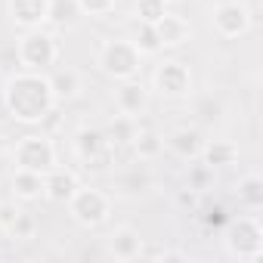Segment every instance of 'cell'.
<instances>
[{
    "label": "cell",
    "mask_w": 263,
    "mask_h": 263,
    "mask_svg": "<svg viewBox=\"0 0 263 263\" xmlns=\"http://www.w3.org/2000/svg\"><path fill=\"white\" fill-rule=\"evenodd\" d=\"M4 105H7V111L19 124H41V118L53 105H59V102H56V96H53L50 81H47L44 71L19 68L4 84Z\"/></svg>",
    "instance_id": "cell-1"
},
{
    "label": "cell",
    "mask_w": 263,
    "mask_h": 263,
    "mask_svg": "<svg viewBox=\"0 0 263 263\" xmlns=\"http://www.w3.org/2000/svg\"><path fill=\"white\" fill-rule=\"evenodd\" d=\"M99 68L115 78V81H130L140 78L143 68V53L130 44V37H111L99 47Z\"/></svg>",
    "instance_id": "cell-2"
},
{
    "label": "cell",
    "mask_w": 263,
    "mask_h": 263,
    "mask_svg": "<svg viewBox=\"0 0 263 263\" xmlns=\"http://www.w3.org/2000/svg\"><path fill=\"white\" fill-rule=\"evenodd\" d=\"M68 214L78 226L84 229H96L108 220L111 214V198L102 192V189H90V186H78V192L68 198Z\"/></svg>",
    "instance_id": "cell-3"
},
{
    "label": "cell",
    "mask_w": 263,
    "mask_h": 263,
    "mask_svg": "<svg viewBox=\"0 0 263 263\" xmlns=\"http://www.w3.org/2000/svg\"><path fill=\"white\" fill-rule=\"evenodd\" d=\"M16 50H19L22 68H28V71H47V68L56 65V59H59V44H56V37H53L50 31H44V28L25 31L22 41L16 44Z\"/></svg>",
    "instance_id": "cell-4"
},
{
    "label": "cell",
    "mask_w": 263,
    "mask_h": 263,
    "mask_svg": "<svg viewBox=\"0 0 263 263\" xmlns=\"http://www.w3.org/2000/svg\"><path fill=\"white\" fill-rule=\"evenodd\" d=\"M13 161L19 171H34V174H47L56 167V143L50 134H31L22 137L13 149Z\"/></svg>",
    "instance_id": "cell-5"
},
{
    "label": "cell",
    "mask_w": 263,
    "mask_h": 263,
    "mask_svg": "<svg viewBox=\"0 0 263 263\" xmlns=\"http://www.w3.org/2000/svg\"><path fill=\"white\" fill-rule=\"evenodd\" d=\"M226 251H229V257L251 260V263L263 257V226L257 223V217H238L229 223Z\"/></svg>",
    "instance_id": "cell-6"
},
{
    "label": "cell",
    "mask_w": 263,
    "mask_h": 263,
    "mask_svg": "<svg viewBox=\"0 0 263 263\" xmlns=\"http://www.w3.org/2000/svg\"><path fill=\"white\" fill-rule=\"evenodd\" d=\"M74 155L84 161L87 171H105L111 164V158H115V146L108 143V137L102 134V130L84 127L74 137Z\"/></svg>",
    "instance_id": "cell-7"
},
{
    "label": "cell",
    "mask_w": 263,
    "mask_h": 263,
    "mask_svg": "<svg viewBox=\"0 0 263 263\" xmlns=\"http://www.w3.org/2000/svg\"><path fill=\"white\" fill-rule=\"evenodd\" d=\"M211 25L223 41H238L251 31V10L238 0H223L211 10Z\"/></svg>",
    "instance_id": "cell-8"
},
{
    "label": "cell",
    "mask_w": 263,
    "mask_h": 263,
    "mask_svg": "<svg viewBox=\"0 0 263 263\" xmlns=\"http://www.w3.org/2000/svg\"><path fill=\"white\" fill-rule=\"evenodd\" d=\"M152 87L164 99H186L192 93V71L180 59H164L152 74Z\"/></svg>",
    "instance_id": "cell-9"
},
{
    "label": "cell",
    "mask_w": 263,
    "mask_h": 263,
    "mask_svg": "<svg viewBox=\"0 0 263 263\" xmlns=\"http://www.w3.org/2000/svg\"><path fill=\"white\" fill-rule=\"evenodd\" d=\"M115 105L121 115L127 118H140L149 111V90L143 87L140 78H130V81H121L118 93H115Z\"/></svg>",
    "instance_id": "cell-10"
},
{
    "label": "cell",
    "mask_w": 263,
    "mask_h": 263,
    "mask_svg": "<svg viewBox=\"0 0 263 263\" xmlns=\"http://www.w3.org/2000/svg\"><path fill=\"white\" fill-rule=\"evenodd\" d=\"M78 186H81V180L68 167H59L56 164L53 171L44 174V198L53 201V204H68V198L78 192Z\"/></svg>",
    "instance_id": "cell-11"
},
{
    "label": "cell",
    "mask_w": 263,
    "mask_h": 263,
    "mask_svg": "<svg viewBox=\"0 0 263 263\" xmlns=\"http://www.w3.org/2000/svg\"><path fill=\"white\" fill-rule=\"evenodd\" d=\"M7 13L19 28L31 31V28H41L47 22L50 0H7Z\"/></svg>",
    "instance_id": "cell-12"
},
{
    "label": "cell",
    "mask_w": 263,
    "mask_h": 263,
    "mask_svg": "<svg viewBox=\"0 0 263 263\" xmlns=\"http://www.w3.org/2000/svg\"><path fill=\"white\" fill-rule=\"evenodd\" d=\"M108 254L115 260H124V263L140 260L143 257V238H140V232L134 226H115L111 235H108Z\"/></svg>",
    "instance_id": "cell-13"
},
{
    "label": "cell",
    "mask_w": 263,
    "mask_h": 263,
    "mask_svg": "<svg viewBox=\"0 0 263 263\" xmlns=\"http://www.w3.org/2000/svg\"><path fill=\"white\" fill-rule=\"evenodd\" d=\"M204 143L208 140L201 137V130H195V127H180V130H174V134L167 137L171 152L180 155L183 161H198L201 152H204Z\"/></svg>",
    "instance_id": "cell-14"
},
{
    "label": "cell",
    "mask_w": 263,
    "mask_h": 263,
    "mask_svg": "<svg viewBox=\"0 0 263 263\" xmlns=\"http://www.w3.org/2000/svg\"><path fill=\"white\" fill-rule=\"evenodd\" d=\"M155 31H158L161 50H164V47H183V44L192 37V25H189L183 16H174V13H164V16L155 22Z\"/></svg>",
    "instance_id": "cell-15"
},
{
    "label": "cell",
    "mask_w": 263,
    "mask_h": 263,
    "mask_svg": "<svg viewBox=\"0 0 263 263\" xmlns=\"http://www.w3.org/2000/svg\"><path fill=\"white\" fill-rule=\"evenodd\" d=\"M127 146L137 152L140 161H152V158H158L164 152V137H158V130H152V127L137 124V130H134V137H130Z\"/></svg>",
    "instance_id": "cell-16"
},
{
    "label": "cell",
    "mask_w": 263,
    "mask_h": 263,
    "mask_svg": "<svg viewBox=\"0 0 263 263\" xmlns=\"http://www.w3.org/2000/svg\"><path fill=\"white\" fill-rule=\"evenodd\" d=\"M47 81H50V90H53V96H56V102H71L78 93H81V74L74 71V68H56L53 74H47Z\"/></svg>",
    "instance_id": "cell-17"
},
{
    "label": "cell",
    "mask_w": 263,
    "mask_h": 263,
    "mask_svg": "<svg viewBox=\"0 0 263 263\" xmlns=\"http://www.w3.org/2000/svg\"><path fill=\"white\" fill-rule=\"evenodd\" d=\"M41 195H44V174L16 167V174H13V198L16 201H37Z\"/></svg>",
    "instance_id": "cell-18"
},
{
    "label": "cell",
    "mask_w": 263,
    "mask_h": 263,
    "mask_svg": "<svg viewBox=\"0 0 263 263\" xmlns=\"http://www.w3.org/2000/svg\"><path fill=\"white\" fill-rule=\"evenodd\" d=\"M201 161L217 171V167H229L238 161V149L232 143H223V140H214V143H204V152H201Z\"/></svg>",
    "instance_id": "cell-19"
},
{
    "label": "cell",
    "mask_w": 263,
    "mask_h": 263,
    "mask_svg": "<svg viewBox=\"0 0 263 263\" xmlns=\"http://www.w3.org/2000/svg\"><path fill=\"white\" fill-rule=\"evenodd\" d=\"M130 44H134L143 56H155V53H161V41H158V31H155L152 22H140V19H137Z\"/></svg>",
    "instance_id": "cell-20"
},
{
    "label": "cell",
    "mask_w": 263,
    "mask_h": 263,
    "mask_svg": "<svg viewBox=\"0 0 263 263\" xmlns=\"http://www.w3.org/2000/svg\"><path fill=\"white\" fill-rule=\"evenodd\" d=\"M238 201L251 211H260L263 208V180L257 174H248L238 180Z\"/></svg>",
    "instance_id": "cell-21"
},
{
    "label": "cell",
    "mask_w": 263,
    "mask_h": 263,
    "mask_svg": "<svg viewBox=\"0 0 263 263\" xmlns=\"http://www.w3.org/2000/svg\"><path fill=\"white\" fill-rule=\"evenodd\" d=\"M134 130H137V118H127V115H118L115 121H111V127H108V143L111 146H127L130 143V137H134Z\"/></svg>",
    "instance_id": "cell-22"
},
{
    "label": "cell",
    "mask_w": 263,
    "mask_h": 263,
    "mask_svg": "<svg viewBox=\"0 0 263 263\" xmlns=\"http://www.w3.org/2000/svg\"><path fill=\"white\" fill-rule=\"evenodd\" d=\"M81 13H78V7H74V0H50V16H47V22H53V25H65V22H74Z\"/></svg>",
    "instance_id": "cell-23"
},
{
    "label": "cell",
    "mask_w": 263,
    "mask_h": 263,
    "mask_svg": "<svg viewBox=\"0 0 263 263\" xmlns=\"http://www.w3.org/2000/svg\"><path fill=\"white\" fill-rule=\"evenodd\" d=\"M34 229H37V220L31 214L19 211V217L13 220V226L7 229V235H13L16 241H28V238H34Z\"/></svg>",
    "instance_id": "cell-24"
},
{
    "label": "cell",
    "mask_w": 263,
    "mask_h": 263,
    "mask_svg": "<svg viewBox=\"0 0 263 263\" xmlns=\"http://www.w3.org/2000/svg\"><path fill=\"white\" fill-rule=\"evenodd\" d=\"M167 13V4L164 0H137V19L140 22H158L161 16Z\"/></svg>",
    "instance_id": "cell-25"
},
{
    "label": "cell",
    "mask_w": 263,
    "mask_h": 263,
    "mask_svg": "<svg viewBox=\"0 0 263 263\" xmlns=\"http://www.w3.org/2000/svg\"><path fill=\"white\" fill-rule=\"evenodd\" d=\"M74 7L81 16H108L115 13L118 0H74Z\"/></svg>",
    "instance_id": "cell-26"
},
{
    "label": "cell",
    "mask_w": 263,
    "mask_h": 263,
    "mask_svg": "<svg viewBox=\"0 0 263 263\" xmlns=\"http://www.w3.org/2000/svg\"><path fill=\"white\" fill-rule=\"evenodd\" d=\"M19 68H22V62H19V50H16V44H10V47L0 50V71L10 78V74H16Z\"/></svg>",
    "instance_id": "cell-27"
},
{
    "label": "cell",
    "mask_w": 263,
    "mask_h": 263,
    "mask_svg": "<svg viewBox=\"0 0 263 263\" xmlns=\"http://www.w3.org/2000/svg\"><path fill=\"white\" fill-rule=\"evenodd\" d=\"M121 186H124L127 192H143V189L149 186V174H146V171H130L127 177H121Z\"/></svg>",
    "instance_id": "cell-28"
},
{
    "label": "cell",
    "mask_w": 263,
    "mask_h": 263,
    "mask_svg": "<svg viewBox=\"0 0 263 263\" xmlns=\"http://www.w3.org/2000/svg\"><path fill=\"white\" fill-rule=\"evenodd\" d=\"M19 211H22V208L16 204V198H13V201H0V223L10 229V226H13V220L19 217Z\"/></svg>",
    "instance_id": "cell-29"
},
{
    "label": "cell",
    "mask_w": 263,
    "mask_h": 263,
    "mask_svg": "<svg viewBox=\"0 0 263 263\" xmlns=\"http://www.w3.org/2000/svg\"><path fill=\"white\" fill-rule=\"evenodd\" d=\"M211 177H214V171H211L208 164L195 167V171H192V177H189V189H201V186H204V183H208Z\"/></svg>",
    "instance_id": "cell-30"
},
{
    "label": "cell",
    "mask_w": 263,
    "mask_h": 263,
    "mask_svg": "<svg viewBox=\"0 0 263 263\" xmlns=\"http://www.w3.org/2000/svg\"><path fill=\"white\" fill-rule=\"evenodd\" d=\"M158 257H161V260H177V263H186V260H189L186 251H161Z\"/></svg>",
    "instance_id": "cell-31"
},
{
    "label": "cell",
    "mask_w": 263,
    "mask_h": 263,
    "mask_svg": "<svg viewBox=\"0 0 263 263\" xmlns=\"http://www.w3.org/2000/svg\"><path fill=\"white\" fill-rule=\"evenodd\" d=\"M4 149H7V140H4V137H0V155H4Z\"/></svg>",
    "instance_id": "cell-32"
},
{
    "label": "cell",
    "mask_w": 263,
    "mask_h": 263,
    "mask_svg": "<svg viewBox=\"0 0 263 263\" xmlns=\"http://www.w3.org/2000/svg\"><path fill=\"white\" fill-rule=\"evenodd\" d=\"M0 238H7V226L4 223H0Z\"/></svg>",
    "instance_id": "cell-33"
},
{
    "label": "cell",
    "mask_w": 263,
    "mask_h": 263,
    "mask_svg": "<svg viewBox=\"0 0 263 263\" xmlns=\"http://www.w3.org/2000/svg\"><path fill=\"white\" fill-rule=\"evenodd\" d=\"M164 4H167V7H171V4H177V0H164Z\"/></svg>",
    "instance_id": "cell-34"
}]
</instances>
